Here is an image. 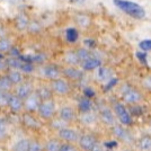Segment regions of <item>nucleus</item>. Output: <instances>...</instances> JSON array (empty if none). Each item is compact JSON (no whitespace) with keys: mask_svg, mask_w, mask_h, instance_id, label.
<instances>
[{"mask_svg":"<svg viewBox=\"0 0 151 151\" xmlns=\"http://www.w3.org/2000/svg\"><path fill=\"white\" fill-rule=\"evenodd\" d=\"M7 134V124L4 120L0 119V140L5 138V135Z\"/></svg>","mask_w":151,"mask_h":151,"instance_id":"4c0bfd02","label":"nucleus"},{"mask_svg":"<svg viewBox=\"0 0 151 151\" xmlns=\"http://www.w3.org/2000/svg\"><path fill=\"white\" fill-rule=\"evenodd\" d=\"M137 58L143 64H147V54H145V52H137Z\"/></svg>","mask_w":151,"mask_h":151,"instance_id":"79ce46f5","label":"nucleus"},{"mask_svg":"<svg viewBox=\"0 0 151 151\" xmlns=\"http://www.w3.org/2000/svg\"><path fill=\"white\" fill-rule=\"evenodd\" d=\"M64 60H65V62L71 64V65H77L80 63L77 52H67L64 55Z\"/></svg>","mask_w":151,"mask_h":151,"instance_id":"b1692460","label":"nucleus"},{"mask_svg":"<svg viewBox=\"0 0 151 151\" xmlns=\"http://www.w3.org/2000/svg\"><path fill=\"white\" fill-rule=\"evenodd\" d=\"M125 151H132V150H131V149H126Z\"/></svg>","mask_w":151,"mask_h":151,"instance_id":"8fccbe9b","label":"nucleus"},{"mask_svg":"<svg viewBox=\"0 0 151 151\" xmlns=\"http://www.w3.org/2000/svg\"><path fill=\"white\" fill-rule=\"evenodd\" d=\"M13 43L9 38L7 37H0V53H7L12 50Z\"/></svg>","mask_w":151,"mask_h":151,"instance_id":"393cba45","label":"nucleus"},{"mask_svg":"<svg viewBox=\"0 0 151 151\" xmlns=\"http://www.w3.org/2000/svg\"><path fill=\"white\" fill-rule=\"evenodd\" d=\"M60 151H78V149L76 148L75 145H70V143H68V142H65V143H62Z\"/></svg>","mask_w":151,"mask_h":151,"instance_id":"58836bf2","label":"nucleus"},{"mask_svg":"<svg viewBox=\"0 0 151 151\" xmlns=\"http://www.w3.org/2000/svg\"><path fill=\"white\" fill-rule=\"evenodd\" d=\"M24 108L27 113H34V112H37L40 104H41V99L37 96V94L35 93V90L27 98L24 99Z\"/></svg>","mask_w":151,"mask_h":151,"instance_id":"7ed1b4c3","label":"nucleus"},{"mask_svg":"<svg viewBox=\"0 0 151 151\" xmlns=\"http://www.w3.org/2000/svg\"><path fill=\"white\" fill-rule=\"evenodd\" d=\"M117 83V79L116 78H113V79H109V81L107 83L106 86H105V91H108L111 88H113L114 86Z\"/></svg>","mask_w":151,"mask_h":151,"instance_id":"a19ab883","label":"nucleus"},{"mask_svg":"<svg viewBox=\"0 0 151 151\" xmlns=\"http://www.w3.org/2000/svg\"><path fill=\"white\" fill-rule=\"evenodd\" d=\"M43 75L47 78V79H51V80H54V79H58L61 72L59 68H57L55 65H52V64H49V65H45L44 69H43Z\"/></svg>","mask_w":151,"mask_h":151,"instance_id":"4468645a","label":"nucleus"},{"mask_svg":"<svg viewBox=\"0 0 151 151\" xmlns=\"http://www.w3.org/2000/svg\"><path fill=\"white\" fill-rule=\"evenodd\" d=\"M29 151H43L42 145L37 140H29Z\"/></svg>","mask_w":151,"mask_h":151,"instance_id":"72a5a7b5","label":"nucleus"},{"mask_svg":"<svg viewBox=\"0 0 151 151\" xmlns=\"http://www.w3.org/2000/svg\"><path fill=\"white\" fill-rule=\"evenodd\" d=\"M7 77H8L9 80L12 81L13 86H18V85H20L22 82H24V77H23V75H22L20 70L12 69L9 72H8Z\"/></svg>","mask_w":151,"mask_h":151,"instance_id":"2eb2a0df","label":"nucleus"},{"mask_svg":"<svg viewBox=\"0 0 151 151\" xmlns=\"http://www.w3.org/2000/svg\"><path fill=\"white\" fill-rule=\"evenodd\" d=\"M139 46L143 51H151V40H145V41L140 42Z\"/></svg>","mask_w":151,"mask_h":151,"instance_id":"e433bc0d","label":"nucleus"},{"mask_svg":"<svg viewBox=\"0 0 151 151\" xmlns=\"http://www.w3.org/2000/svg\"><path fill=\"white\" fill-rule=\"evenodd\" d=\"M60 119L67 123L75 120V109L71 106H63L60 109Z\"/></svg>","mask_w":151,"mask_h":151,"instance_id":"ddd939ff","label":"nucleus"},{"mask_svg":"<svg viewBox=\"0 0 151 151\" xmlns=\"http://www.w3.org/2000/svg\"><path fill=\"white\" fill-rule=\"evenodd\" d=\"M77 54H78V58H79V60H80V63L91 57V55H90V52H89L87 49H85V47L79 49V50L77 51Z\"/></svg>","mask_w":151,"mask_h":151,"instance_id":"2f4dec72","label":"nucleus"},{"mask_svg":"<svg viewBox=\"0 0 151 151\" xmlns=\"http://www.w3.org/2000/svg\"><path fill=\"white\" fill-rule=\"evenodd\" d=\"M29 32L32 33H37L41 29V26L37 22H29V25H28V28H27Z\"/></svg>","mask_w":151,"mask_h":151,"instance_id":"c9c22d12","label":"nucleus"},{"mask_svg":"<svg viewBox=\"0 0 151 151\" xmlns=\"http://www.w3.org/2000/svg\"><path fill=\"white\" fill-rule=\"evenodd\" d=\"M82 122H83V123H86V124H90V123L95 122V116L90 113V112H88V113H83Z\"/></svg>","mask_w":151,"mask_h":151,"instance_id":"f704fd0d","label":"nucleus"},{"mask_svg":"<svg viewBox=\"0 0 151 151\" xmlns=\"http://www.w3.org/2000/svg\"><path fill=\"white\" fill-rule=\"evenodd\" d=\"M29 25V18L25 13H19L15 17V27L19 32H24L28 28Z\"/></svg>","mask_w":151,"mask_h":151,"instance_id":"9b49d317","label":"nucleus"},{"mask_svg":"<svg viewBox=\"0 0 151 151\" xmlns=\"http://www.w3.org/2000/svg\"><path fill=\"white\" fill-rule=\"evenodd\" d=\"M83 44L86 45L87 47H90V49H93V47L96 46V43H95L94 40H89V38H87V40L83 41Z\"/></svg>","mask_w":151,"mask_h":151,"instance_id":"a18cd8bd","label":"nucleus"},{"mask_svg":"<svg viewBox=\"0 0 151 151\" xmlns=\"http://www.w3.org/2000/svg\"><path fill=\"white\" fill-rule=\"evenodd\" d=\"M58 135L59 138L68 142V143H72V142H77L79 140V134L77 131L72 130V129H69V127H63L61 130H59L58 132Z\"/></svg>","mask_w":151,"mask_h":151,"instance_id":"423d86ee","label":"nucleus"},{"mask_svg":"<svg viewBox=\"0 0 151 151\" xmlns=\"http://www.w3.org/2000/svg\"><path fill=\"white\" fill-rule=\"evenodd\" d=\"M33 91H34V88H33V85L31 82H22L20 85H18V87L16 89V95L20 99L24 101Z\"/></svg>","mask_w":151,"mask_h":151,"instance_id":"9d476101","label":"nucleus"},{"mask_svg":"<svg viewBox=\"0 0 151 151\" xmlns=\"http://www.w3.org/2000/svg\"><path fill=\"white\" fill-rule=\"evenodd\" d=\"M91 106H93V104H91L90 99L87 98V97L81 99V101H79V105H78L79 111L81 113H88V112H90L91 111Z\"/></svg>","mask_w":151,"mask_h":151,"instance_id":"a878e982","label":"nucleus"},{"mask_svg":"<svg viewBox=\"0 0 151 151\" xmlns=\"http://www.w3.org/2000/svg\"><path fill=\"white\" fill-rule=\"evenodd\" d=\"M13 88V83L9 80L7 76H0V90H7L9 91Z\"/></svg>","mask_w":151,"mask_h":151,"instance_id":"c85d7f7f","label":"nucleus"},{"mask_svg":"<svg viewBox=\"0 0 151 151\" xmlns=\"http://www.w3.org/2000/svg\"><path fill=\"white\" fill-rule=\"evenodd\" d=\"M38 114L43 120H51L55 114V104L52 99L42 101L38 107Z\"/></svg>","mask_w":151,"mask_h":151,"instance_id":"f03ea898","label":"nucleus"},{"mask_svg":"<svg viewBox=\"0 0 151 151\" xmlns=\"http://www.w3.org/2000/svg\"><path fill=\"white\" fill-rule=\"evenodd\" d=\"M105 148L107 149H112V148H116L117 147V142L116 141H106V142H104L103 143Z\"/></svg>","mask_w":151,"mask_h":151,"instance_id":"c03bdc74","label":"nucleus"},{"mask_svg":"<svg viewBox=\"0 0 151 151\" xmlns=\"http://www.w3.org/2000/svg\"><path fill=\"white\" fill-rule=\"evenodd\" d=\"M51 89H52L53 93H55L58 95H67L70 91V86L64 79L58 78V79L52 80Z\"/></svg>","mask_w":151,"mask_h":151,"instance_id":"39448f33","label":"nucleus"},{"mask_svg":"<svg viewBox=\"0 0 151 151\" xmlns=\"http://www.w3.org/2000/svg\"><path fill=\"white\" fill-rule=\"evenodd\" d=\"M114 112H115L116 116L119 117V120H120V122L122 124H124V125H130V124L132 123V117H131L130 113L127 112V109L124 107L123 104L116 103V104L114 105Z\"/></svg>","mask_w":151,"mask_h":151,"instance_id":"20e7f679","label":"nucleus"},{"mask_svg":"<svg viewBox=\"0 0 151 151\" xmlns=\"http://www.w3.org/2000/svg\"><path fill=\"white\" fill-rule=\"evenodd\" d=\"M35 93L37 94L41 101H46V99H52V89L47 88V87H40L35 90Z\"/></svg>","mask_w":151,"mask_h":151,"instance_id":"6ab92c4d","label":"nucleus"},{"mask_svg":"<svg viewBox=\"0 0 151 151\" xmlns=\"http://www.w3.org/2000/svg\"><path fill=\"white\" fill-rule=\"evenodd\" d=\"M65 36H67V40L71 42V43H73L76 42L77 40H78V31L76 29V28H68L67 32H65Z\"/></svg>","mask_w":151,"mask_h":151,"instance_id":"c756f323","label":"nucleus"},{"mask_svg":"<svg viewBox=\"0 0 151 151\" xmlns=\"http://www.w3.org/2000/svg\"><path fill=\"white\" fill-rule=\"evenodd\" d=\"M101 65V61L99 59L94 57H90L89 59L81 62V67L83 70H94L96 68H99Z\"/></svg>","mask_w":151,"mask_h":151,"instance_id":"dca6fc26","label":"nucleus"},{"mask_svg":"<svg viewBox=\"0 0 151 151\" xmlns=\"http://www.w3.org/2000/svg\"><path fill=\"white\" fill-rule=\"evenodd\" d=\"M123 99L127 104H137L141 101V95L139 94L137 90L129 89L123 94Z\"/></svg>","mask_w":151,"mask_h":151,"instance_id":"f8f14e48","label":"nucleus"},{"mask_svg":"<svg viewBox=\"0 0 151 151\" xmlns=\"http://www.w3.org/2000/svg\"><path fill=\"white\" fill-rule=\"evenodd\" d=\"M97 76L101 80H109L112 78V71L106 67H99V70L97 72Z\"/></svg>","mask_w":151,"mask_h":151,"instance_id":"cd10ccee","label":"nucleus"},{"mask_svg":"<svg viewBox=\"0 0 151 151\" xmlns=\"http://www.w3.org/2000/svg\"><path fill=\"white\" fill-rule=\"evenodd\" d=\"M6 63H7V67H8V68L19 70L20 65H22V63H23V60H22L20 58L12 57V58H9L8 60H6Z\"/></svg>","mask_w":151,"mask_h":151,"instance_id":"bb28decb","label":"nucleus"},{"mask_svg":"<svg viewBox=\"0 0 151 151\" xmlns=\"http://www.w3.org/2000/svg\"><path fill=\"white\" fill-rule=\"evenodd\" d=\"M73 1H75V2H83L85 0H73Z\"/></svg>","mask_w":151,"mask_h":151,"instance_id":"09e8293b","label":"nucleus"},{"mask_svg":"<svg viewBox=\"0 0 151 151\" xmlns=\"http://www.w3.org/2000/svg\"><path fill=\"white\" fill-rule=\"evenodd\" d=\"M8 107L14 113H19L24 108V101L16 94H12L9 97V101H8Z\"/></svg>","mask_w":151,"mask_h":151,"instance_id":"6e6552de","label":"nucleus"},{"mask_svg":"<svg viewBox=\"0 0 151 151\" xmlns=\"http://www.w3.org/2000/svg\"><path fill=\"white\" fill-rule=\"evenodd\" d=\"M10 95L12 94L7 90H0V106H8V101Z\"/></svg>","mask_w":151,"mask_h":151,"instance_id":"7c9ffc66","label":"nucleus"},{"mask_svg":"<svg viewBox=\"0 0 151 151\" xmlns=\"http://www.w3.org/2000/svg\"><path fill=\"white\" fill-rule=\"evenodd\" d=\"M83 95H85V97H87V98L90 99L91 97L95 96V91L91 88H85L83 89Z\"/></svg>","mask_w":151,"mask_h":151,"instance_id":"37998d69","label":"nucleus"},{"mask_svg":"<svg viewBox=\"0 0 151 151\" xmlns=\"http://www.w3.org/2000/svg\"><path fill=\"white\" fill-rule=\"evenodd\" d=\"M19 70H20L22 72H25V73H32V72L34 71V64L31 62H25V61H23Z\"/></svg>","mask_w":151,"mask_h":151,"instance_id":"473e14b6","label":"nucleus"},{"mask_svg":"<svg viewBox=\"0 0 151 151\" xmlns=\"http://www.w3.org/2000/svg\"><path fill=\"white\" fill-rule=\"evenodd\" d=\"M139 149L141 151H151V137L143 135L139 140Z\"/></svg>","mask_w":151,"mask_h":151,"instance_id":"4be33fe9","label":"nucleus"},{"mask_svg":"<svg viewBox=\"0 0 151 151\" xmlns=\"http://www.w3.org/2000/svg\"><path fill=\"white\" fill-rule=\"evenodd\" d=\"M97 142H98V141H97V138L95 137L94 134H89V133L81 135V137L79 138V140H78L79 147H80L83 151H89Z\"/></svg>","mask_w":151,"mask_h":151,"instance_id":"0eeeda50","label":"nucleus"},{"mask_svg":"<svg viewBox=\"0 0 151 151\" xmlns=\"http://www.w3.org/2000/svg\"><path fill=\"white\" fill-rule=\"evenodd\" d=\"M101 120L107 124V125H112L114 124V115L112 113V111L111 109H108V108H104V109H101Z\"/></svg>","mask_w":151,"mask_h":151,"instance_id":"a211bd4d","label":"nucleus"},{"mask_svg":"<svg viewBox=\"0 0 151 151\" xmlns=\"http://www.w3.org/2000/svg\"><path fill=\"white\" fill-rule=\"evenodd\" d=\"M13 151H29V140L22 139L17 141L14 145Z\"/></svg>","mask_w":151,"mask_h":151,"instance_id":"5701e85b","label":"nucleus"},{"mask_svg":"<svg viewBox=\"0 0 151 151\" xmlns=\"http://www.w3.org/2000/svg\"><path fill=\"white\" fill-rule=\"evenodd\" d=\"M63 75L70 79H72V80H78L82 77V72L80 70L73 68V67H70V68H65L63 70Z\"/></svg>","mask_w":151,"mask_h":151,"instance_id":"f3484780","label":"nucleus"},{"mask_svg":"<svg viewBox=\"0 0 151 151\" xmlns=\"http://www.w3.org/2000/svg\"><path fill=\"white\" fill-rule=\"evenodd\" d=\"M22 122L24 126H26L27 129H31V130H38L41 129V123L38 122L32 113H24L23 114V117H22Z\"/></svg>","mask_w":151,"mask_h":151,"instance_id":"1a4fd4ad","label":"nucleus"},{"mask_svg":"<svg viewBox=\"0 0 151 151\" xmlns=\"http://www.w3.org/2000/svg\"><path fill=\"white\" fill-rule=\"evenodd\" d=\"M7 67V63H6V60H4V59H0V71L1 70H4L5 68Z\"/></svg>","mask_w":151,"mask_h":151,"instance_id":"de8ad7c7","label":"nucleus"},{"mask_svg":"<svg viewBox=\"0 0 151 151\" xmlns=\"http://www.w3.org/2000/svg\"><path fill=\"white\" fill-rule=\"evenodd\" d=\"M89 151H104V145H101V143L97 142Z\"/></svg>","mask_w":151,"mask_h":151,"instance_id":"49530a36","label":"nucleus"},{"mask_svg":"<svg viewBox=\"0 0 151 151\" xmlns=\"http://www.w3.org/2000/svg\"><path fill=\"white\" fill-rule=\"evenodd\" d=\"M61 141L59 139H50L45 143V151H60L61 149Z\"/></svg>","mask_w":151,"mask_h":151,"instance_id":"aec40b11","label":"nucleus"},{"mask_svg":"<svg viewBox=\"0 0 151 151\" xmlns=\"http://www.w3.org/2000/svg\"><path fill=\"white\" fill-rule=\"evenodd\" d=\"M77 20H78V23H79L80 26H87L89 23L88 17H86V16H78Z\"/></svg>","mask_w":151,"mask_h":151,"instance_id":"ea45409f","label":"nucleus"},{"mask_svg":"<svg viewBox=\"0 0 151 151\" xmlns=\"http://www.w3.org/2000/svg\"><path fill=\"white\" fill-rule=\"evenodd\" d=\"M114 5L119 9H121L122 12H124V13L130 15V16H132L133 18L141 19L145 16V12L143 9V7H141L140 5L135 4V2H132V1L114 0Z\"/></svg>","mask_w":151,"mask_h":151,"instance_id":"f257e3e1","label":"nucleus"},{"mask_svg":"<svg viewBox=\"0 0 151 151\" xmlns=\"http://www.w3.org/2000/svg\"><path fill=\"white\" fill-rule=\"evenodd\" d=\"M113 133L117 137V138H120L121 140H123V141H130V140H131L130 134H129L127 131H126L125 129H123L122 126H119V125L114 126Z\"/></svg>","mask_w":151,"mask_h":151,"instance_id":"412c9836","label":"nucleus"}]
</instances>
